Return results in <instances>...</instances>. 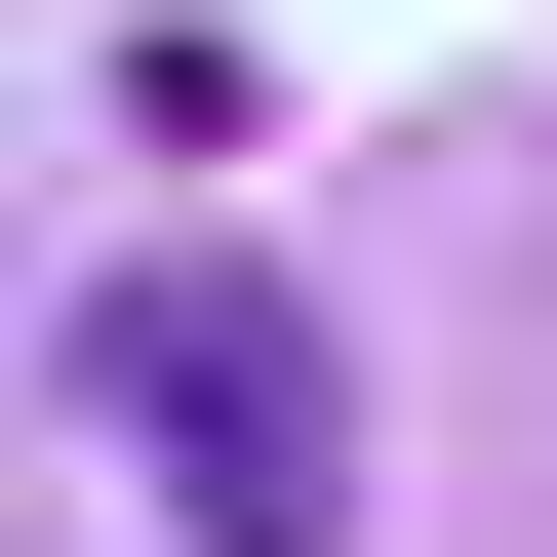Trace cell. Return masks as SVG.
Segmentation results:
<instances>
[{
    "label": "cell",
    "instance_id": "cell-1",
    "mask_svg": "<svg viewBox=\"0 0 557 557\" xmlns=\"http://www.w3.org/2000/svg\"><path fill=\"white\" fill-rule=\"evenodd\" d=\"M81 398L160 438L199 557H359V398H319V319H278L239 239H120V278H81Z\"/></svg>",
    "mask_w": 557,
    "mask_h": 557
}]
</instances>
